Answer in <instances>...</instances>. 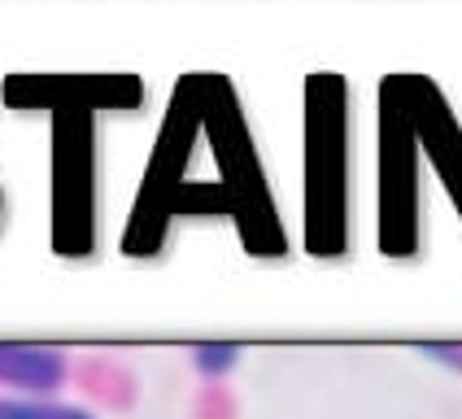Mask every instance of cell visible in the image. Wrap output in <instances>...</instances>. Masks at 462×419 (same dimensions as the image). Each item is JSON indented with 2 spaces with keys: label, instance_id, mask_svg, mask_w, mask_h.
Listing matches in <instances>:
<instances>
[{
  "label": "cell",
  "instance_id": "6da1fadb",
  "mask_svg": "<svg viewBox=\"0 0 462 419\" xmlns=\"http://www.w3.org/2000/svg\"><path fill=\"white\" fill-rule=\"evenodd\" d=\"M70 380V358L52 345H18L0 340V389L31 393V397H57Z\"/></svg>",
  "mask_w": 462,
  "mask_h": 419
},
{
  "label": "cell",
  "instance_id": "7a4b0ae2",
  "mask_svg": "<svg viewBox=\"0 0 462 419\" xmlns=\"http://www.w3.org/2000/svg\"><path fill=\"white\" fill-rule=\"evenodd\" d=\"M0 419H97L79 402L61 397H31V393H0Z\"/></svg>",
  "mask_w": 462,
  "mask_h": 419
},
{
  "label": "cell",
  "instance_id": "3957f363",
  "mask_svg": "<svg viewBox=\"0 0 462 419\" xmlns=\"http://www.w3.org/2000/svg\"><path fill=\"white\" fill-rule=\"evenodd\" d=\"M236 363H240V345H231V340H206V345L192 349V367L206 380H223Z\"/></svg>",
  "mask_w": 462,
  "mask_h": 419
},
{
  "label": "cell",
  "instance_id": "277c9868",
  "mask_svg": "<svg viewBox=\"0 0 462 419\" xmlns=\"http://www.w3.org/2000/svg\"><path fill=\"white\" fill-rule=\"evenodd\" d=\"M423 354H428V358H437V363H445V367H458V371H462V345H423Z\"/></svg>",
  "mask_w": 462,
  "mask_h": 419
}]
</instances>
